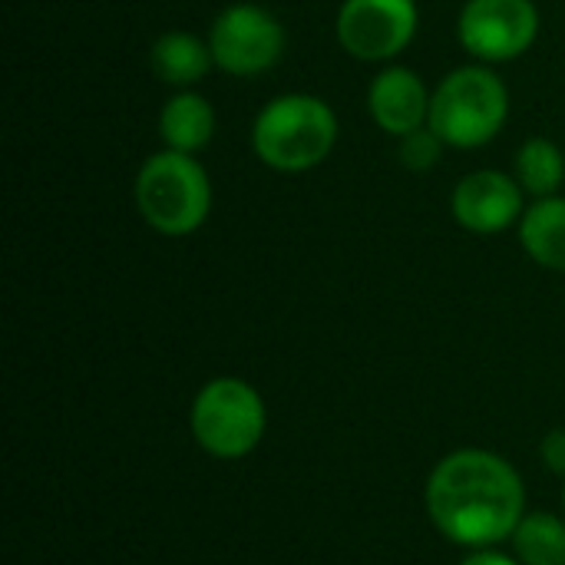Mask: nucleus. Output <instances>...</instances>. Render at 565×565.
<instances>
[{"mask_svg": "<svg viewBox=\"0 0 565 565\" xmlns=\"http://www.w3.org/2000/svg\"><path fill=\"white\" fill-rule=\"evenodd\" d=\"M430 99H434V89L424 83L417 70L404 63L381 66L367 86V113L374 126L394 139L430 122Z\"/></svg>", "mask_w": 565, "mask_h": 565, "instance_id": "9d476101", "label": "nucleus"}, {"mask_svg": "<svg viewBox=\"0 0 565 565\" xmlns=\"http://www.w3.org/2000/svg\"><path fill=\"white\" fill-rule=\"evenodd\" d=\"M510 119V86L487 63H463L440 76L430 99V129L450 149L490 146Z\"/></svg>", "mask_w": 565, "mask_h": 565, "instance_id": "20e7f679", "label": "nucleus"}, {"mask_svg": "<svg viewBox=\"0 0 565 565\" xmlns=\"http://www.w3.org/2000/svg\"><path fill=\"white\" fill-rule=\"evenodd\" d=\"M536 0H467L457 13V40L473 63L503 66L526 56L540 40Z\"/></svg>", "mask_w": 565, "mask_h": 565, "instance_id": "0eeeda50", "label": "nucleus"}, {"mask_svg": "<svg viewBox=\"0 0 565 565\" xmlns=\"http://www.w3.org/2000/svg\"><path fill=\"white\" fill-rule=\"evenodd\" d=\"M205 36L212 46L215 70L235 79H255L271 73L288 50V33L281 20L268 7L252 0L222 7Z\"/></svg>", "mask_w": 565, "mask_h": 565, "instance_id": "423d86ee", "label": "nucleus"}, {"mask_svg": "<svg viewBox=\"0 0 565 565\" xmlns=\"http://www.w3.org/2000/svg\"><path fill=\"white\" fill-rule=\"evenodd\" d=\"M523 252L546 271L565 275V195L533 199L516 225Z\"/></svg>", "mask_w": 565, "mask_h": 565, "instance_id": "ddd939ff", "label": "nucleus"}, {"mask_svg": "<svg viewBox=\"0 0 565 565\" xmlns=\"http://www.w3.org/2000/svg\"><path fill=\"white\" fill-rule=\"evenodd\" d=\"M540 457H543V463H546L550 473L565 477V427H556V430H550V434L543 437Z\"/></svg>", "mask_w": 565, "mask_h": 565, "instance_id": "f3484780", "label": "nucleus"}, {"mask_svg": "<svg viewBox=\"0 0 565 565\" xmlns=\"http://www.w3.org/2000/svg\"><path fill=\"white\" fill-rule=\"evenodd\" d=\"M526 192L513 172L473 169L450 192V215L470 235H500L520 225L526 212Z\"/></svg>", "mask_w": 565, "mask_h": 565, "instance_id": "1a4fd4ad", "label": "nucleus"}, {"mask_svg": "<svg viewBox=\"0 0 565 565\" xmlns=\"http://www.w3.org/2000/svg\"><path fill=\"white\" fill-rule=\"evenodd\" d=\"M192 437L215 460L248 457L268 427L262 394L242 377H212L192 401Z\"/></svg>", "mask_w": 565, "mask_h": 565, "instance_id": "39448f33", "label": "nucleus"}, {"mask_svg": "<svg viewBox=\"0 0 565 565\" xmlns=\"http://www.w3.org/2000/svg\"><path fill=\"white\" fill-rule=\"evenodd\" d=\"M427 513L440 536L463 550H497L513 540L526 516V490L516 467L493 450L447 454L424 490Z\"/></svg>", "mask_w": 565, "mask_h": 565, "instance_id": "f257e3e1", "label": "nucleus"}, {"mask_svg": "<svg viewBox=\"0 0 565 565\" xmlns=\"http://www.w3.org/2000/svg\"><path fill=\"white\" fill-rule=\"evenodd\" d=\"M460 565H523L516 556H507L500 550H473Z\"/></svg>", "mask_w": 565, "mask_h": 565, "instance_id": "a211bd4d", "label": "nucleus"}, {"mask_svg": "<svg viewBox=\"0 0 565 565\" xmlns=\"http://www.w3.org/2000/svg\"><path fill=\"white\" fill-rule=\"evenodd\" d=\"M513 175L530 199L559 195L565 182V152L546 136L526 139L513 156Z\"/></svg>", "mask_w": 565, "mask_h": 565, "instance_id": "4468645a", "label": "nucleus"}, {"mask_svg": "<svg viewBox=\"0 0 565 565\" xmlns=\"http://www.w3.org/2000/svg\"><path fill=\"white\" fill-rule=\"evenodd\" d=\"M563 507H565V490H563Z\"/></svg>", "mask_w": 565, "mask_h": 565, "instance_id": "6ab92c4d", "label": "nucleus"}, {"mask_svg": "<svg viewBox=\"0 0 565 565\" xmlns=\"http://www.w3.org/2000/svg\"><path fill=\"white\" fill-rule=\"evenodd\" d=\"M215 106L199 89H175L159 109V139L162 149L199 156L215 139Z\"/></svg>", "mask_w": 565, "mask_h": 565, "instance_id": "f8f14e48", "label": "nucleus"}, {"mask_svg": "<svg viewBox=\"0 0 565 565\" xmlns=\"http://www.w3.org/2000/svg\"><path fill=\"white\" fill-rule=\"evenodd\" d=\"M338 132V113L324 96L281 93L255 113L252 152L271 172L301 175L331 159Z\"/></svg>", "mask_w": 565, "mask_h": 565, "instance_id": "f03ea898", "label": "nucleus"}, {"mask_svg": "<svg viewBox=\"0 0 565 565\" xmlns=\"http://www.w3.org/2000/svg\"><path fill=\"white\" fill-rule=\"evenodd\" d=\"M132 202L152 232L185 238L195 235L212 215V175L199 156L159 149L142 159L132 179Z\"/></svg>", "mask_w": 565, "mask_h": 565, "instance_id": "7ed1b4c3", "label": "nucleus"}, {"mask_svg": "<svg viewBox=\"0 0 565 565\" xmlns=\"http://www.w3.org/2000/svg\"><path fill=\"white\" fill-rule=\"evenodd\" d=\"M149 66L159 83L172 89H195L215 70L209 36H199L192 30L159 33L149 46Z\"/></svg>", "mask_w": 565, "mask_h": 565, "instance_id": "9b49d317", "label": "nucleus"}, {"mask_svg": "<svg viewBox=\"0 0 565 565\" xmlns=\"http://www.w3.org/2000/svg\"><path fill=\"white\" fill-rule=\"evenodd\" d=\"M447 149L450 146L430 126H420V129H414V132H407V136L397 139L401 166L411 169V172H430V169H437Z\"/></svg>", "mask_w": 565, "mask_h": 565, "instance_id": "dca6fc26", "label": "nucleus"}, {"mask_svg": "<svg viewBox=\"0 0 565 565\" xmlns=\"http://www.w3.org/2000/svg\"><path fill=\"white\" fill-rule=\"evenodd\" d=\"M417 30V0H344L334 17L338 46L358 63H397Z\"/></svg>", "mask_w": 565, "mask_h": 565, "instance_id": "6e6552de", "label": "nucleus"}, {"mask_svg": "<svg viewBox=\"0 0 565 565\" xmlns=\"http://www.w3.org/2000/svg\"><path fill=\"white\" fill-rule=\"evenodd\" d=\"M513 553L523 565H565V520L526 513L513 533Z\"/></svg>", "mask_w": 565, "mask_h": 565, "instance_id": "2eb2a0df", "label": "nucleus"}]
</instances>
